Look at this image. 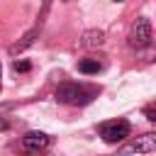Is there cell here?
I'll list each match as a JSON object with an SVG mask.
<instances>
[{
  "label": "cell",
  "mask_w": 156,
  "mask_h": 156,
  "mask_svg": "<svg viewBox=\"0 0 156 156\" xmlns=\"http://www.w3.org/2000/svg\"><path fill=\"white\" fill-rule=\"evenodd\" d=\"M100 88L88 83H61L56 88V100L63 105H88L98 98Z\"/></svg>",
  "instance_id": "1"
},
{
  "label": "cell",
  "mask_w": 156,
  "mask_h": 156,
  "mask_svg": "<svg viewBox=\"0 0 156 156\" xmlns=\"http://www.w3.org/2000/svg\"><path fill=\"white\" fill-rule=\"evenodd\" d=\"M132 132V124L127 119H107L102 124H98V134L107 141V144H117V141H124Z\"/></svg>",
  "instance_id": "2"
},
{
  "label": "cell",
  "mask_w": 156,
  "mask_h": 156,
  "mask_svg": "<svg viewBox=\"0 0 156 156\" xmlns=\"http://www.w3.org/2000/svg\"><path fill=\"white\" fill-rule=\"evenodd\" d=\"M149 44H151V22L146 17H139L132 24V29H129V46L136 49V51H141Z\"/></svg>",
  "instance_id": "3"
},
{
  "label": "cell",
  "mask_w": 156,
  "mask_h": 156,
  "mask_svg": "<svg viewBox=\"0 0 156 156\" xmlns=\"http://www.w3.org/2000/svg\"><path fill=\"white\" fill-rule=\"evenodd\" d=\"M149 151H156V132L134 136L129 144H124V146L119 149L122 156H127V154H149Z\"/></svg>",
  "instance_id": "4"
},
{
  "label": "cell",
  "mask_w": 156,
  "mask_h": 156,
  "mask_svg": "<svg viewBox=\"0 0 156 156\" xmlns=\"http://www.w3.org/2000/svg\"><path fill=\"white\" fill-rule=\"evenodd\" d=\"M49 144H51V136L44 132H27L22 136V149H27V151H41Z\"/></svg>",
  "instance_id": "5"
},
{
  "label": "cell",
  "mask_w": 156,
  "mask_h": 156,
  "mask_svg": "<svg viewBox=\"0 0 156 156\" xmlns=\"http://www.w3.org/2000/svg\"><path fill=\"white\" fill-rule=\"evenodd\" d=\"M102 41H105V34H102L100 29H88V32L83 34V46H85V49L102 46Z\"/></svg>",
  "instance_id": "6"
},
{
  "label": "cell",
  "mask_w": 156,
  "mask_h": 156,
  "mask_svg": "<svg viewBox=\"0 0 156 156\" xmlns=\"http://www.w3.org/2000/svg\"><path fill=\"white\" fill-rule=\"evenodd\" d=\"M37 34H39V27L29 29V32L22 37V41H17V44H12V46H10V54H20V51H24V49H27V46L34 41V37H37Z\"/></svg>",
  "instance_id": "7"
},
{
  "label": "cell",
  "mask_w": 156,
  "mask_h": 156,
  "mask_svg": "<svg viewBox=\"0 0 156 156\" xmlns=\"http://www.w3.org/2000/svg\"><path fill=\"white\" fill-rule=\"evenodd\" d=\"M100 68H102V66H100V61H95V58H83V61H78V71L85 73V76L98 73Z\"/></svg>",
  "instance_id": "8"
},
{
  "label": "cell",
  "mask_w": 156,
  "mask_h": 156,
  "mask_svg": "<svg viewBox=\"0 0 156 156\" xmlns=\"http://www.w3.org/2000/svg\"><path fill=\"white\" fill-rule=\"evenodd\" d=\"M144 115H146V119H149V122H156V102L146 105V107H144Z\"/></svg>",
  "instance_id": "9"
},
{
  "label": "cell",
  "mask_w": 156,
  "mask_h": 156,
  "mask_svg": "<svg viewBox=\"0 0 156 156\" xmlns=\"http://www.w3.org/2000/svg\"><path fill=\"white\" fill-rule=\"evenodd\" d=\"M29 68H32V63H29V61H15V71H17V73H20V71H22V73H27Z\"/></svg>",
  "instance_id": "10"
},
{
  "label": "cell",
  "mask_w": 156,
  "mask_h": 156,
  "mask_svg": "<svg viewBox=\"0 0 156 156\" xmlns=\"http://www.w3.org/2000/svg\"><path fill=\"white\" fill-rule=\"evenodd\" d=\"M0 129H7V119H2V117H0Z\"/></svg>",
  "instance_id": "11"
}]
</instances>
